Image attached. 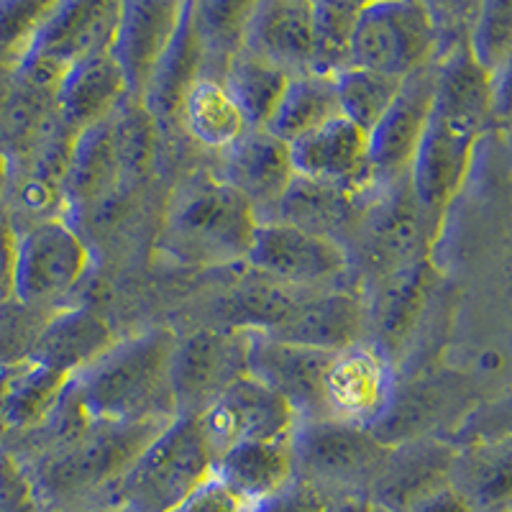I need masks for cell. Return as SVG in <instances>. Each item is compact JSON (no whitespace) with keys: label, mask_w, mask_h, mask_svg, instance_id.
Masks as SVG:
<instances>
[{"label":"cell","mask_w":512,"mask_h":512,"mask_svg":"<svg viewBox=\"0 0 512 512\" xmlns=\"http://www.w3.org/2000/svg\"><path fill=\"white\" fill-rule=\"evenodd\" d=\"M346 497L344 492H336V489L320 487V484L308 482V479L292 477L280 492H274L272 497L262 500L259 505H254V512H333Z\"/></svg>","instance_id":"cell-46"},{"label":"cell","mask_w":512,"mask_h":512,"mask_svg":"<svg viewBox=\"0 0 512 512\" xmlns=\"http://www.w3.org/2000/svg\"><path fill=\"white\" fill-rule=\"evenodd\" d=\"M436 233L438 223L418 203L408 177L374 187L344 244L349 269H356L372 285L384 274L425 262Z\"/></svg>","instance_id":"cell-5"},{"label":"cell","mask_w":512,"mask_h":512,"mask_svg":"<svg viewBox=\"0 0 512 512\" xmlns=\"http://www.w3.org/2000/svg\"><path fill=\"white\" fill-rule=\"evenodd\" d=\"M180 123L192 141L218 154L226 152L249 131V123L241 116L239 105L233 103L226 85L210 77H200L192 85L182 103Z\"/></svg>","instance_id":"cell-33"},{"label":"cell","mask_w":512,"mask_h":512,"mask_svg":"<svg viewBox=\"0 0 512 512\" xmlns=\"http://www.w3.org/2000/svg\"><path fill=\"white\" fill-rule=\"evenodd\" d=\"M113 344L111 328L95 310L62 308L49 318L29 361L72 379Z\"/></svg>","instance_id":"cell-28"},{"label":"cell","mask_w":512,"mask_h":512,"mask_svg":"<svg viewBox=\"0 0 512 512\" xmlns=\"http://www.w3.org/2000/svg\"><path fill=\"white\" fill-rule=\"evenodd\" d=\"M216 477L246 505H259L295 477L292 436L233 446L216 461Z\"/></svg>","instance_id":"cell-29"},{"label":"cell","mask_w":512,"mask_h":512,"mask_svg":"<svg viewBox=\"0 0 512 512\" xmlns=\"http://www.w3.org/2000/svg\"><path fill=\"white\" fill-rule=\"evenodd\" d=\"M387 451L369 428L333 418L300 420L292 433L295 477L344 495H367Z\"/></svg>","instance_id":"cell-7"},{"label":"cell","mask_w":512,"mask_h":512,"mask_svg":"<svg viewBox=\"0 0 512 512\" xmlns=\"http://www.w3.org/2000/svg\"><path fill=\"white\" fill-rule=\"evenodd\" d=\"M185 3L177 0H128L113 36L111 57L118 64L128 95L141 98L159 59L175 39Z\"/></svg>","instance_id":"cell-18"},{"label":"cell","mask_w":512,"mask_h":512,"mask_svg":"<svg viewBox=\"0 0 512 512\" xmlns=\"http://www.w3.org/2000/svg\"><path fill=\"white\" fill-rule=\"evenodd\" d=\"M433 111L482 128L492 121V75L479 67L469 44L436 59Z\"/></svg>","instance_id":"cell-32"},{"label":"cell","mask_w":512,"mask_h":512,"mask_svg":"<svg viewBox=\"0 0 512 512\" xmlns=\"http://www.w3.org/2000/svg\"><path fill=\"white\" fill-rule=\"evenodd\" d=\"M3 392H6V372H0V431H6V425H3Z\"/></svg>","instance_id":"cell-55"},{"label":"cell","mask_w":512,"mask_h":512,"mask_svg":"<svg viewBox=\"0 0 512 512\" xmlns=\"http://www.w3.org/2000/svg\"><path fill=\"white\" fill-rule=\"evenodd\" d=\"M118 18L121 3L116 0L52 3L47 18L41 21L29 57L49 59L70 70L77 62L111 54Z\"/></svg>","instance_id":"cell-17"},{"label":"cell","mask_w":512,"mask_h":512,"mask_svg":"<svg viewBox=\"0 0 512 512\" xmlns=\"http://www.w3.org/2000/svg\"><path fill=\"white\" fill-rule=\"evenodd\" d=\"M436 98V62L405 77L382 121L369 131V164L374 187L408 177L418 144L431 121Z\"/></svg>","instance_id":"cell-14"},{"label":"cell","mask_w":512,"mask_h":512,"mask_svg":"<svg viewBox=\"0 0 512 512\" xmlns=\"http://www.w3.org/2000/svg\"><path fill=\"white\" fill-rule=\"evenodd\" d=\"M456 446L431 436L390 446L367 497L382 512H410L423 497L451 482Z\"/></svg>","instance_id":"cell-15"},{"label":"cell","mask_w":512,"mask_h":512,"mask_svg":"<svg viewBox=\"0 0 512 512\" xmlns=\"http://www.w3.org/2000/svg\"><path fill=\"white\" fill-rule=\"evenodd\" d=\"M221 177L226 185L244 195L259 221H269L295 180L290 144L272 136L267 128H249L226 152H221Z\"/></svg>","instance_id":"cell-19"},{"label":"cell","mask_w":512,"mask_h":512,"mask_svg":"<svg viewBox=\"0 0 512 512\" xmlns=\"http://www.w3.org/2000/svg\"><path fill=\"white\" fill-rule=\"evenodd\" d=\"M195 420L216 461L239 443L285 438L297 428L295 410L251 374L223 392Z\"/></svg>","instance_id":"cell-13"},{"label":"cell","mask_w":512,"mask_h":512,"mask_svg":"<svg viewBox=\"0 0 512 512\" xmlns=\"http://www.w3.org/2000/svg\"><path fill=\"white\" fill-rule=\"evenodd\" d=\"M54 512H121L116 507L105 505V502H90V505H80V507H67V510H54Z\"/></svg>","instance_id":"cell-54"},{"label":"cell","mask_w":512,"mask_h":512,"mask_svg":"<svg viewBox=\"0 0 512 512\" xmlns=\"http://www.w3.org/2000/svg\"><path fill=\"white\" fill-rule=\"evenodd\" d=\"M361 3L351 0H320L313 3V57L310 72L323 77H336L351 67L356 18Z\"/></svg>","instance_id":"cell-39"},{"label":"cell","mask_w":512,"mask_h":512,"mask_svg":"<svg viewBox=\"0 0 512 512\" xmlns=\"http://www.w3.org/2000/svg\"><path fill=\"white\" fill-rule=\"evenodd\" d=\"M246 264L251 272L308 292H320L349 272L346 249L338 241L280 221L259 223Z\"/></svg>","instance_id":"cell-10"},{"label":"cell","mask_w":512,"mask_h":512,"mask_svg":"<svg viewBox=\"0 0 512 512\" xmlns=\"http://www.w3.org/2000/svg\"><path fill=\"white\" fill-rule=\"evenodd\" d=\"M251 8L254 3L244 0H192V26L200 44L203 77L223 80L233 59L244 52Z\"/></svg>","instance_id":"cell-34"},{"label":"cell","mask_w":512,"mask_h":512,"mask_svg":"<svg viewBox=\"0 0 512 512\" xmlns=\"http://www.w3.org/2000/svg\"><path fill=\"white\" fill-rule=\"evenodd\" d=\"M290 152L295 175L354 190L374 187L369 136L346 118L333 116L331 121L290 144Z\"/></svg>","instance_id":"cell-21"},{"label":"cell","mask_w":512,"mask_h":512,"mask_svg":"<svg viewBox=\"0 0 512 512\" xmlns=\"http://www.w3.org/2000/svg\"><path fill=\"white\" fill-rule=\"evenodd\" d=\"M18 233L0 203V303L13 297V264H16Z\"/></svg>","instance_id":"cell-49"},{"label":"cell","mask_w":512,"mask_h":512,"mask_svg":"<svg viewBox=\"0 0 512 512\" xmlns=\"http://www.w3.org/2000/svg\"><path fill=\"white\" fill-rule=\"evenodd\" d=\"M333 354L249 333V374L280 395L300 420L326 418L323 374Z\"/></svg>","instance_id":"cell-16"},{"label":"cell","mask_w":512,"mask_h":512,"mask_svg":"<svg viewBox=\"0 0 512 512\" xmlns=\"http://www.w3.org/2000/svg\"><path fill=\"white\" fill-rule=\"evenodd\" d=\"M397 387L392 356L372 341L336 351L323 374L326 418L372 428L384 415Z\"/></svg>","instance_id":"cell-12"},{"label":"cell","mask_w":512,"mask_h":512,"mask_svg":"<svg viewBox=\"0 0 512 512\" xmlns=\"http://www.w3.org/2000/svg\"><path fill=\"white\" fill-rule=\"evenodd\" d=\"M203 77V59H200V44L195 36V26H192V0L185 3L182 11L180 26H177L175 39L169 41L167 52L159 59L157 70L149 77L141 103L157 126L164 123H180L182 103H185L187 93L192 85Z\"/></svg>","instance_id":"cell-31"},{"label":"cell","mask_w":512,"mask_h":512,"mask_svg":"<svg viewBox=\"0 0 512 512\" xmlns=\"http://www.w3.org/2000/svg\"><path fill=\"white\" fill-rule=\"evenodd\" d=\"M333 82H336L338 116L354 123L367 136L382 121L402 85L397 77L364 70V67H346L333 77Z\"/></svg>","instance_id":"cell-40"},{"label":"cell","mask_w":512,"mask_h":512,"mask_svg":"<svg viewBox=\"0 0 512 512\" xmlns=\"http://www.w3.org/2000/svg\"><path fill=\"white\" fill-rule=\"evenodd\" d=\"M221 82L231 93L233 103L239 105L249 128H267L285 95L290 75L244 49L233 59Z\"/></svg>","instance_id":"cell-38"},{"label":"cell","mask_w":512,"mask_h":512,"mask_svg":"<svg viewBox=\"0 0 512 512\" xmlns=\"http://www.w3.org/2000/svg\"><path fill=\"white\" fill-rule=\"evenodd\" d=\"M333 512H382L367 495H354V497H346L341 505L336 507Z\"/></svg>","instance_id":"cell-52"},{"label":"cell","mask_w":512,"mask_h":512,"mask_svg":"<svg viewBox=\"0 0 512 512\" xmlns=\"http://www.w3.org/2000/svg\"><path fill=\"white\" fill-rule=\"evenodd\" d=\"M0 512H44L24 461L0 448Z\"/></svg>","instance_id":"cell-47"},{"label":"cell","mask_w":512,"mask_h":512,"mask_svg":"<svg viewBox=\"0 0 512 512\" xmlns=\"http://www.w3.org/2000/svg\"><path fill=\"white\" fill-rule=\"evenodd\" d=\"M469 52L492 75L512 59V0L479 3L469 34Z\"/></svg>","instance_id":"cell-44"},{"label":"cell","mask_w":512,"mask_h":512,"mask_svg":"<svg viewBox=\"0 0 512 512\" xmlns=\"http://www.w3.org/2000/svg\"><path fill=\"white\" fill-rule=\"evenodd\" d=\"M213 474L216 459L198 420L175 418L141 448L98 502L121 512H175Z\"/></svg>","instance_id":"cell-4"},{"label":"cell","mask_w":512,"mask_h":512,"mask_svg":"<svg viewBox=\"0 0 512 512\" xmlns=\"http://www.w3.org/2000/svg\"><path fill=\"white\" fill-rule=\"evenodd\" d=\"M431 62H436V31L428 3H361L351 47V67H364L405 80Z\"/></svg>","instance_id":"cell-8"},{"label":"cell","mask_w":512,"mask_h":512,"mask_svg":"<svg viewBox=\"0 0 512 512\" xmlns=\"http://www.w3.org/2000/svg\"><path fill=\"white\" fill-rule=\"evenodd\" d=\"M410 512H477V510H474V507L469 505V500H466L461 492H456V489L451 487V482H448L446 487L436 489V492H431L428 497H423V500H420Z\"/></svg>","instance_id":"cell-51"},{"label":"cell","mask_w":512,"mask_h":512,"mask_svg":"<svg viewBox=\"0 0 512 512\" xmlns=\"http://www.w3.org/2000/svg\"><path fill=\"white\" fill-rule=\"evenodd\" d=\"M484 128L433 111L418 144L408 182L423 210L441 226L443 213L459 195Z\"/></svg>","instance_id":"cell-11"},{"label":"cell","mask_w":512,"mask_h":512,"mask_svg":"<svg viewBox=\"0 0 512 512\" xmlns=\"http://www.w3.org/2000/svg\"><path fill=\"white\" fill-rule=\"evenodd\" d=\"M8 175H11V164H8L6 152H3V144H0V203H3V195H6Z\"/></svg>","instance_id":"cell-53"},{"label":"cell","mask_w":512,"mask_h":512,"mask_svg":"<svg viewBox=\"0 0 512 512\" xmlns=\"http://www.w3.org/2000/svg\"><path fill=\"white\" fill-rule=\"evenodd\" d=\"M175 512H254L239 495H233L231 489L213 474L203 487H198L177 507Z\"/></svg>","instance_id":"cell-48"},{"label":"cell","mask_w":512,"mask_h":512,"mask_svg":"<svg viewBox=\"0 0 512 512\" xmlns=\"http://www.w3.org/2000/svg\"><path fill=\"white\" fill-rule=\"evenodd\" d=\"M492 121H512V59L492 72Z\"/></svg>","instance_id":"cell-50"},{"label":"cell","mask_w":512,"mask_h":512,"mask_svg":"<svg viewBox=\"0 0 512 512\" xmlns=\"http://www.w3.org/2000/svg\"><path fill=\"white\" fill-rule=\"evenodd\" d=\"M93 267L88 241L70 218H52L18 231L13 297L44 310L67 308Z\"/></svg>","instance_id":"cell-6"},{"label":"cell","mask_w":512,"mask_h":512,"mask_svg":"<svg viewBox=\"0 0 512 512\" xmlns=\"http://www.w3.org/2000/svg\"><path fill=\"white\" fill-rule=\"evenodd\" d=\"M118 185H123L121 164H118L111 116H108L75 136L62 177L67 218L75 210H88L103 203L105 198H111Z\"/></svg>","instance_id":"cell-26"},{"label":"cell","mask_w":512,"mask_h":512,"mask_svg":"<svg viewBox=\"0 0 512 512\" xmlns=\"http://www.w3.org/2000/svg\"><path fill=\"white\" fill-rule=\"evenodd\" d=\"M338 116L336 82L333 77L303 72L290 77L274 116L269 118L267 131L285 144H295L305 134L315 131L326 121Z\"/></svg>","instance_id":"cell-36"},{"label":"cell","mask_w":512,"mask_h":512,"mask_svg":"<svg viewBox=\"0 0 512 512\" xmlns=\"http://www.w3.org/2000/svg\"><path fill=\"white\" fill-rule=\"evenodd\" d=\"M70 377L26 361L21 367L6 369V392H3V425L6 431H34L39 428L62 397Z\"/></svg>","instance_id":"cell-37"},{"label":"cell","mask_w":512,"mask_h":512,"mask_svg":"<svg viewBox=\"0 0 512 512\" xmlns=\"http://www.w3.org/2000/svg\"><path fill=\"white\" fill-rule=\"evenodd\" d=\"M54 313L57 310L34 308L16 297L0 303V372L21 367L31 359Z\"/></svg>","instance_id":"cell-42"},{"label":"cell","mask_w":512,"mask_h":512,"mask_svg":"<svg viewBox=\"0 0 512 512\" xmlns=\"http://www.w3.org/2000/svg\"><path fill=\"white\" fill-rule=\"evenodd\" d=\"M461 387L451 377H420L397 384L382 418L369 428L382 446L438 436V425L459 408Z\"/></svg>","instance_id":"cell-25"},{"label":"cell","mask_w":512,"mask_h":512,"mask_svg":"<svg viewBox=\"0 0 512 512\" xmlns=\"http://www.w3.org/2000/svg\"><path fill=\"white\" fill-rule=\"evenodd\" d=\"M259 223L244 195L218 175L198 172L172 192L157 246L185 267H228L246 262Z\"/></svg>","instance_id":"cell-2"},{"label":"cell","mask_w":512,"mask_h":512,"mask_svg":"<svg viewBox=\"0 0 512 512\" xmlns=\"http://www.w3.org/2000/svg\"><path fill=\"white\" fill-rule=\"evenodd\" d=\"M308 290H295L282 282H274L264 274L251 272L244 282L236 285V290L223 297L221 313L223 326L244 333H267L277 328L287 315L295 310V305L308 297Z\"/></svg>","instance_id":"cell-35"},{"label":"cell","mask_w":512,"mask_h":512,"mask_svg":"<svg viewBox=\"0 0 512 512\" xmlns=\"http://www.w3.org/2000/svg\"><path fill=\"white\" fill-rule=\"evenodd\" d=\"M52 3H0V72L11 77L29 59L41 21Z\"/></svg>","instance_id":"cell-43"},{"label":"cell","mask_w":512,"mask_h":512,"mask_svg":"<svg viewBox=\"0 0 512 512\" xmlns=\"http://www.w3.org/2000/svg\"><path fill=\"white\" fill-rule=\"evenodd\" d=\"M177 336L152 328L111 349L70 379L67 392L90 425L169 423L175 402L169 387V359Z\"/></svg>","instance_id":"cell-1"},{"label":"cell","mask_w":512,"mask_h":512,"mask_svg":"<svg viewBox=\"0 0 512 512\" xmlns=\"http://www.w3.org/2000/svg\"><path fill=\"white\" fill-rule=\"evenodd\" d=\"M372 190H354V187L295 175L269 221L303 228V231L326 236L344 246L367 208Z\"/></svg>","instance_id":"cell-23"},{"label":"cell","mask_w":512,"mask_h":512,"mask_svg":"<svg viewBox=\"0 0 512 512\" xmlns=\"http://www.w3.org/2000/svg\"><path fill=\"white\" fill-rule=\"evenodd\" d=\"M111 126L123 185L131 180H141L149 172L154 154H157V121L152 118V113L146 111L139 98L128 95L113 111Z\"/></svg>","instance_id":"cell-41"},{"label":"cell","mask_w":512,"mask_h":512,"mask_svg":"<svg viewBox=\"0 0 512 512\" xmlns=\"http://www.w3.org/2000/svg\"><path fill=\"white\" fill-rule=\"evenodd\" d=\"M505 436H512V387L469 410L456 423L448 441L454 446H466V443L492 441V438Z\"/></svg>","instance_id":"cell-45"},{"label":"cell","mask_w":512,"mask_h":512,"mask_svg":"<svg viewBox=\"0 0 512 512\" xmlns=\"http://www.w3.org/2000/svg\"><path fill=\"white\" fill-rule=\"evenodd\" d=\"M164 425L167 423L93 425L82 436L41 451L29 466L24 464L41 510H67L103 500Z\"/></svg>","instance_id":"cell-3"},{"label":"cell","mask_w":512,"mask_h":512,"mask_svg":"<svg viewBox=\"0 0 512 512\" xmlns=\"http://www.w3.org/2000/svg\"><path fill=\"white\" fill-rule=\"evenodd\" d=\"M246 374L249 333L216 326L177 336L169 359V387L177 418H198Z\"/></svg>","instance_id":"cell-9"},{"label":"cell","mask_w":512,"mask_h":512,"mask_svg":"<svg viewBox=\"0 0 512 512\" xmlns=\"http://www.w3.org/2000/svg\"><path fill=\"white\" fill-rule=\"evenodd\" d=\"M451 487L477 512H512V436L456 446Z\"/></svg>","instance_id":"cell-30"},{"label":"cell","mask_w":512,"mask_h":512,"mask_svg":"<svg viewBox=\"0 0 512 512\" xmlns=\"http://www.w3.org/2000/svg\"><path fill=\"white\" fill-rule=\"evenodd\" d=\"M264 336L285 341V344L305 346V349L336 351L367 341V313L364 300L354 292L320 290L310 292L295 305L280 326Z\"/></svg>","instance_id":"cell-20"},{"label":"cell","mask_w":512,"mask_h":512,"mask_svg":"<svg viewBox=\"0 0 512 512\" xmlns=\"http://www.w3.org/2000/svg\"><path fill=\"white\" fill-rule=\"evenodd\" d=\"M246 52L280 67L290 77L310 72L313 57V3L259 0L246 21Z\"/></svg>","instance_id":"cell-22"},{"label":"cell","mask_w":512,"mask_h":512,"mask_svg":"<svg viewBox=\"0 0 512 512\" xmlns=\"http://www.w3.org/2000/svg\"><path fill=\"white\" fill-rule=\"evenodd\" d=\"M433 282L431 259L397 269L372 282L369 300H364L367 313V341L377 344L384 354L402 349L418 323L423 305L428 300Z\"/></svg>","instance_id":"cell-24"},{"label":"cell","mask_w":512,"mask_h":512,"mask_svg":"<svg viewBox=\"0 0 512 512\" xmlns=\"http://www.w3.org/2000/svg\"><path fill=\"white\" fill-rule=\"evenodd\" d=\"M128 98L126 80L111 54L85 59L64 72L57 93V116L72 134L113 116Z\"/></svg>","instance_id":"cell-27"}]
</instances>
